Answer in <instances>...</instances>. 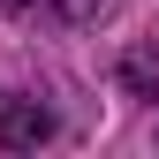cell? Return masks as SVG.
Listing matches in <instances>:
<instances>
[{"mask_svg":"<svg viewBox=\"0 0 159 159\" xmlns=\"http://www.w3.org/2000/svg\"><path fill=\"white\" fill-rule=\"evenodd\" d=\"M53 136V114L38 106V98H0V144L23 152V144H46Z\"/></svg>","mask_w":159,"mask_h":159,"instance_id":"obj_1","label":"cell"},{"mask_svg":"<svg viewBox=\"0 0 159 159\" xmlns=\"http://www.w3.org/2000/svg\"><path fill=\"white\" fill-rule=\"evenodd\" d=\"M8 15H23V23H53V30H76L98 15V0H8Z\"/></svg>","mask_w":159,"mask_h":159,"instance_id":"obj_2","label":"cell"},{"mask_svg":"<svg viewBox=\"0 0 159 159\" xmlns=\"http://www.w3.org/2000/svg\"><path fill=\"white\" fill-rule=\"evenodd\" d=\"M129 84L144 98H159V61H152V53H129Z\"/></svg>","mask_w":159,"mask_h":159,"instance_id":"obj_3","label":"cell"}]
</instances>
